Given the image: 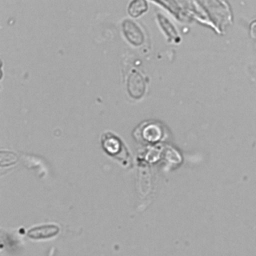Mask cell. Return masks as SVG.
<instances>
[{"label":"cell","instance_id":"obj_1","mask_svg":"<svg viewBox=\"0 0 256 256\" xmlns=\"http://www.w3.org/2000/svg\"><path fill=\"white\" fill-rule=\"evenodd\" d=\"M60 232V228L55 224H45L40 226H35L27 231V236L33 240H43L52 238Z\"/></svg>","mask_w":256,"mask_h":256},{"label":"cell","instance_id":"obj_2","mask_svg":"<svg viewBox=\"0 0 256 256\" xmlns=\"http://www.w3.org/2000/svg\"><path fill=\"white\" fill-rule=\"evenodd\" d=\"M123 33L126 39L133 45L138 46L143 43L144 35L142 30L134 22L126 20L123 22Z\"/></svg>","mask_w":256,"mask_h":256},{"label":"cell","instance_id":"obj_3","mask_svg":"<svg viewBox=\"0 0 256 256\" xmlns=\"http://www.w3.org/2000/svg\"><path fill=\"white\" fill-rule=\"evenodd\" d=\"M128 92L133 98H140L145 92V83L143 77L138 72H133L130 74L128 83Z\"/></svg>","mask_w":256,"mask_h":256},{"label":"cell","instance_id":"obj_4","mask_svg":"<svg viewBox=\"0 0 256 256\" xmlns=\"http://www.w3.org/2000/svg\"><path fill=\"white\" fill-rule=\"evenodd\" d=\"M121 147L122 145L120 140L114 135L103 137V148L106 150L108 154L116 156L119 153V150H121Z\"/></svg>","mask_w":256,"mask_h":256},{"label":"cell","instance_id":"obj_5","mask_svg":"<svg viewBox=\"0 0 256 256\" xmlns=\"http://www.w3.org/2000/svg\"><path fill=\"white\" fill-rule=\"evenodd\" d=\"M143 139L149 142H155L161 137V129L156 124H149L143 129L142 132Z\"/></svg>","mask_w":256,"mask_h":256},{"label":"cell","instance_id":"obj_6","mask_svg":"<svg viewBox=\"0 0 256 256\" xmlns=\"http://www.w3.org/2000/svg\"><path fill=\"white\" fill-rule=\"evenodd\" d=\"M148 8L145 0H133L128 7V13L133 17H138L144 13Z\"/></svg>","mask_w":256,"mask_h":256},{"label":"cell","instance_id":"obj_7","mask_svg":"<svg viewBox=\"0 0 256 256\" xmlns=\"http://www.w3.org/2000/svg\"><path fill=\"white\" fill-rule=\"evenodd\" d=\"M250 34H251V36H252L254 39H256V19L251 22V25H250Z\"/></svg>","mask_w":256,"mask_h":256}]
</instances>
